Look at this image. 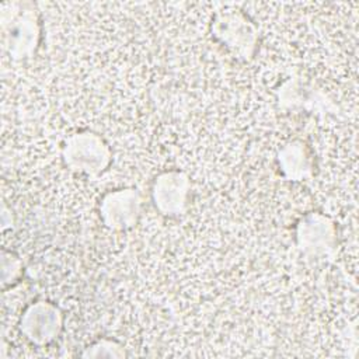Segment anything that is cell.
Wrapping results in <instances>:
<instances>
[{
  "label": "cell",
  "mask_w": 359,
  "mask_h": 359,
  "mask_svg": "<svg viewBox=\"0 0 359 359\" xmlns=\"http://www.w3.org/2000/svg\"><path fill=\"white\" fill-rule=\"evenodd\" d=\"M0 38L3 50L14 60L34 56L41 39V17L31 1H11L1 7Z\"/></svg>",
  "instance_id": "cell-1"
},
{
  "label": "cell",
  "mask_w": 359,
  "mask_h": 359,
  "mask_svg": "<svg viewBox=\"0 0 359 359\" xmlns=\"http://www.w3.org/2000/svg\"><path fill=\"white\" fill-rule=\"evenodd\" d=\"M210 35L217 43L244 62L254 57L259 42V31L255 22L244 11L236 8L220 10L213 14Z\"/></svg>",
  "instance_id": "cell-2"
},
{
  "label": "cell",
  "mask_w": 359,
  "mask_h": 359,
  "mask_svg": "<svg viewBox=\"0 0 359 359\" xmlns=\"http://www.w3.org/2000/svg\"><path fill=\"white\" fill-rule=\"evenodd\" d=\"M62 158L72 171L97 177L109 167L112 151L100 133L90 129H80L65 139Z\"/></svg>",
  "instance_id": "cell-3"
},
{
  "label": "cell",
  "mask_w": 359,
  "mask_h": 359,
  "mask_svg": "<svg viewBox=\"0 0 359 359\" xmlns=\"http://www.w3.org/2000/svg\"><path fill=\"white\" fill-rule=\"evenodd\" d=\"M296 244L307 257L324 258L331 255L338 244L335 222L320 212H310L296 224Z\"/></svg>",
  "instance_id": "cell-4"
},
{
  "label": "cell",
  "mask_w": 359,
  "mask_h": 359,
  "mask_svg": "<svg viewBox=\"0 0 359 359\" xmlns=\"http://www.w3.org/2000/svg\"><path fill=\"white\" fill-rule=\"evenodd\" d=\"M18 327L31 344L45 346L60 334L63 328V313L52 302L36 300L24 309Z\"/></svg>",
  "instance_id": "cell-5"
},
{
  "label": "cell",
  "mask_w": 359,
  "mask_h": 359,
  "mask_svg": "<svg viewBox=\"0 0 359 359\" xmlns=\"http://www.w3.org/2000/svg\"><path fill=\"white\" fill-rule=\"evenodd\" d=\"M151 201L164 216H180L188 208L191 178L185 171L168 170L160 172L151 184Z\"/></svg>",
  "instance_id": "cell-6"
},
{
  "label": "cell",
  "mask_w": 359,
  "mask_h": 359,
  "mask_svg": "<svg viewBox=\"0 0 359 359\" xmlns=\"http://www.w3.org/2000/svg\"><path fill=\"white\" fill-rule=\"evenodd\" d=\"M100 217L109 230H126L136 224L142 212V196L136 188L128 187L102 195Z\"/></svg>",
  "instance_id": "cell-7"
},
{
  "label": "cell",
  "mask_w": 359,
  "mask_h": 359,
  "mask_svg": "<svg viewBox=\"0 0 359 359\" xmlns=\"http://www.w3.org/2000/svg\"><path fill=\"white\" fill-rule=\"evenodd\" d=\"M276 160L282 175L289 181H303L314 174V156L303 140L286 142L278 150Z\"/></svg>",
  "instance_id": "cell-8"
},
{
  "label": "cell",
  "mask_w": 359,
  "mask_h": 359,
  "mask_svg": "<svg viewBox=\"0 0 359 359\" xmlns=\"http://www.w3.org/2000/svg\"><path fill=\"white\" fill-rule=\"evenodd\" d=\"M83 358H123L126 352L123 346L111 338H101L87 346L81 353Z\"/></svg>",
  "instance_id": "cell-9"
},
{
  "label": "cell",
  "mask_w": 359,
  "mask_h": 359,
  "mask_svg": "<svg viewBox=\"0 0 359 359\" xmlns=\"http://www.w3.org/2000/svg\"><path fill=\"white\" fill-rule=\"evenodd\" d=\"M22 273V262L11 251H1V285L6 287L7 285L15 283Z\"/></svg>",
  "instance_id": "cell-10"
}]
</instances>
